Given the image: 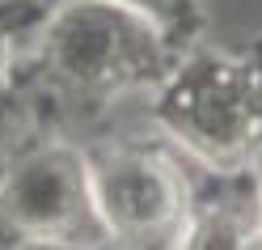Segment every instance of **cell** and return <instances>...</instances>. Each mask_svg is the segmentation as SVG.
<instances>
[{
  "mask_svg": "<svg viewBox=\"0 0 262 250\" xmlns=\"http://www.w3.org/2000/svg\"><path fill=\"white\" fill-rule=\"evenodd\" d=\"M89 182L93 204L114 246H186L194 187L182 161L157 144H93Z\"/></svg>",
  "mask_w": 262,
  "mask_h": 250,
  "instance_id": "cell-4",
  "label": "cell"
},
{
  "mask_svg": "<svg viewBox=\"0 0 262 250\" xmlns=\"http://www.w3.org/2000/svg\"><path fill=\"white\" fill-rule=\"evenodd\" d=\"M119 5L144 13V17H152L161 30H165V39L178 47V51H190V47L199 43L203 26H207L199 0H119Z\"/></svg>",
  "mask_w": 262,
  "mask_h": 250,
  "instance_id": "cell-6",
  "label": "cell"
},
{
  "mask_svg": "<svg viewBox=\"0 0 262 250\" xmlns=\"http://www.w3.org/2000/svg\"><path fill=\"white\" fill-rule=\"evenodd\" d=\"M5 246H102L110 233L93 204L89 157L59 131L17 140L0 161Z\"/></svg>",
  "mask_w": 262,
  "mask_h": 250,
  "instance_id": "cell-3",
  "label": "cell"
},
{
  "mask_svg": "<svg viewBox=\"0 0 262 250\" xmlns=\"http://www.w3.org/2000/svg\"><path fill=\"white\" fill-rule=\"evenodd\" d=\"M250 174H254V195H258V216H262V148H258L254 161H250Z\"/></svg>",
  "mask_w": 262,
  "mask_h": 250,
  "instance_id": "cell-7",
  "label": "cell"
},
{
  "mask_svg": "<svg viewBox=\"0 0 262 250\" xmlns=\"http://www.w3.org/2000/svg\"><path fill=\"white\" fill-rule=\"evenodd\" d=\"M51 0H0V127L17 110V47L34 34Z\"/></svg>",
  "mask_w": 262,
  "mask_h": 250,
  "instance_id": "cell-5",
  "label": "cell"
},
{
  "mask_svg": "<svg viewBox=\"0 0 262 250\" xmlns=\"http://www.w3.org/2000/svg\"><path fill=\"white\" fill-rule=\"evenodd\" d=\"M152 119L211 174L250 170L262 148V43L245 51L190 47L152 89Z\"/></svg>",
  "mask_w": 262,
  "mask_h": 250,
  "instance_id": "cell-2",
  "label": "cell"
},
{
  "mask_svg": "<svg viewBox=\"0 0 262 250\" xmlns=\"http://www.w3.org/2000/svg\"><path fill=\"white\" fill-rule=\"evenodd\" d=\"M178 60L165 30L119 0H51L17 64V98L30 89L51 123H89L127 93H152Z\"/></svg>",
  "mask_w": 262,
  "mask_h": 250,
  "instance_id": "cell-1",
  "label": "cell"
}]
</instances>
